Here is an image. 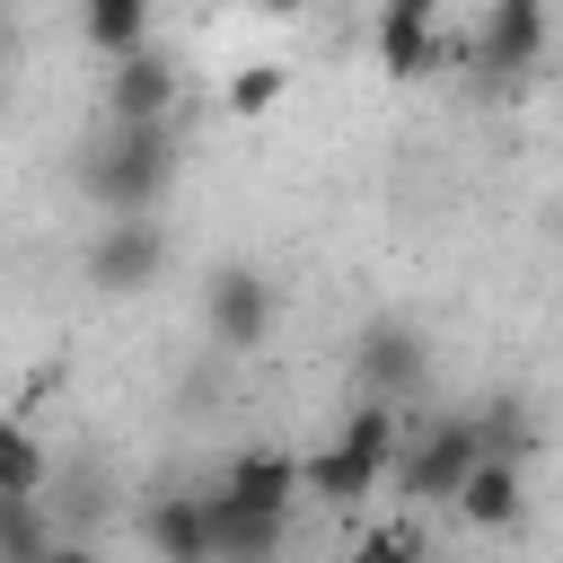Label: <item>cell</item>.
Segmentation results:
<instances>
[{
	"label": "cell",
	"mask_w": 563,
	"mask_h": 563,
	"mask_svg": "<svg viewBox=\"0 0 563 563\" xmlns=\"http://www.w3.org/2000/svg\"><path fill=\"white\" fill-rule=\"evenodd\" d=\"M352 378H361L369 396H422V378H431V334H422L413 317H369V325L352 334Z\"/></svg>",
	"instance_id": "cell-4"
},
{
	"label": "cell",
	"mask_w": 563,
	"mask_h": 563,
	"mask_svg": "<svg viewBox=\"0 0 563 563\" xmlns=\"http://www.w3.org/2000/svg\"><path fill=\"white\" fill-rule=\"evenodd\" d=\"M106 106H114V123H167V114H176V62H167L158 44H132V53H114Z\"/></svg>",
	"instance_id": "cell-5"
},
{
	"label": "cell",
	"mask_w": 563,
	"mask_h": 563,
	"mask_svg": "<svg viewBox=\"0 0 563 563\" xmlns=\"http://www.w3.org/2000/svg\"><path fill=\"white\" fill-rule=\"evenodd\" d=\"M0 493H44V449L26 422H0Z\"/></svg>",
	"instance_id": "cell-18"
},
{
	"label": "cell",
	"mask_w": 563,
	"mask_h": 563,
	"mask_svg": "<svg viewBox=\"0 0 563 563\" xmlns=\"http://www.w3.org/2000/svg\"><path fill=\"white\" fill-rule=\"evenodd\" d=\"M79 26L97 53H132V44H150V0H88Z\"/></svg>",
	"instance_id": "cell-14"
},
{
	"label": "cell",
	"mask_w": 563,
	"mask_h": 563,
	"mask_svg": "<svg viewBox=\"0 0 563 563\" xmlns=\"http://www.w3.org/2000/svg\"><path fill=\"white\" fill-rule=\"evenodd\" d=\"M167 273V229L150 211H114L97 238H88V290L97 299H132Z\"/></svg>",
	"instance_id": "cell-2"
},
{
	"label": "cell",
	"mask_w": 563,
	"mask_h": 563,
	"mask_svg": "<svg viewBox=\"0 0 563 563\" xmlns=\"http://www.w3.org/2000/svg\"><path fill=\"white\" fill-rule=\"evenodd\" d=\"M167 185H176V132L167 123H114L79 150V194L97 211H158Z\"/></svg>",
	"instance_id": "cell-1"
},
{
	"label": "cell",
	"mask_w": 563,
	"mask_h": 563,
	"mask_svg": "<svg viewBox=\"0 0 563 563\" xmlns=\"http://www.w3.org/2000/svg\"><path fill=\"white\" fill-rule=\"evenodd\" d=\"M484 457V440H475V422H431L413 449H405V493L413 501H449L457 484H466V466Z\"/></svg>",
	"instance_id": "cell-6"
},
{
	"label": "cell",
	"mask_w": 563,
	"mask_h": 563,
	"mask_svg": "<svg viewBox=\"0 0 563 563\" xmlns=\"http://www.w3.org/2000/svg\"><path fill=\"white\" fill-rule=\"evenodd\" d=\"M475 528H519V510H528V493H519V457H501V449H484L475 466H466V484L449 493Z\"/></svg>",
	"instance_id": "cell-9"
},
{
	"label": "cell",
	"mask_w": 563,
	"mask_h": 563,
	"mask_svg": "<svg viewBox=\"0 0 563 563\" xmlns=\"http://www.w3.org/2000/svg\"><path fill=\"white\" fill-rule=\"evenodd\" d=\"M282 97H290V70H282V62H246V70L229 79V114H238V123H255V114H273Z\"/></svg>",
	"instance_id": "cell-16"
},
{
	"label": "cell",
	"mask_w": 563,
	"mask_h": 563,
	"mask_svg": "<svg viewBox=\"0 0 563 563\" xmlns=\"http://www.w3.org/2000/svg\"><path fill=\"white\" fill-rule=\"evenodd\" d=\"M475 440H484V449H501V457H528V449H537L528 405H519V396H493V405L475 413Z\"/></svg>",
	"instance_id": "cell-17"
},
{
	"label": "cell",
	"mask_w": 563,
	"mask_h": 563,
	"mask_svg": "<svg viewBox=\"0 0 563 563\" xmlns=\"http://www.w3.org/2000/svg\"><path fill=\"white\" fill-rule=\"evenodd\" d=\"M9 53H18V18L0 9V62H9Z\"/></svg>",
	"instance_id": "cell-20"
},
{
	"label": "cell",
	"mask_w": 563,
	"mask_h": 563,
	"mask_svg": "<svg viewBox=\"0 0 563 563\" xmlns=\"http://www.w3.org/2000/svg\"><path fill=\"white\" fill-rule=\"evenodd\" d=\"M202 537H211V554L255 563V554H273V545H282V510H264V501H246V493L211 484V493H202Z\"/></svg>",
	"instance_id": "cell-7"
},
{
	"label": "cell",
	"mask_w": 563,
	"mask_h": 563,
	"mask_svg": "<svg viewBox=\"0 0 563 563\" xmlns=\"http://www.w3.org/2000/svg\"><path fill=\"white\" fill-rule=\"evenodd\" d=\"M0 554L26 563V554H53V528L35 510V493H0Z\"/></svg>",
	"instance_id": "cell-15"
},
{
	"label": "cell",
	"mask_w": 563,
	"mask_h": 563,
	"mask_svg": "<svg viewBox=\"0 0 563 563\" xmlns=\"http://www.w3.org/2000/svg\"><path fill=\"white\" fill-rule=\"evenodd\" d=\"M369 484H378V457H361L352 440H334V449L299 457V493H308V501H325V510H352Z\"/></svg>",
	"instance_id": "cell-11"
},
{
	"label": "cell",
	"mask_w": 563,
	"mask_h": 563,
	"mask_svg": "<svg viewBox=\"0 0 563 563\" xmlns=\"http://www.w3.org/2000/svg\"><path fill=\"white\" fill-rule=\"evenodd\" d=\"M431 26H440V0H378V62H387V79H422L431 70Z\"/></svg>",
	"instance_id": "cell-10"
},
{
	"label": "cell",
	"mask_w": 563,
	"mask_h": 563,
	"mask_svg": "<svg viewBox=\"0 0 563 563\" xmlns=\"http://www.w3.org/2000/svg\"><path fill=\"white\" fill-rule=\"evenodd\" d=\"M554 238H563V211H554Z\"/></svg>",
	"instance_id": "cell-21"
},
{
	"label": "cell",
	"mask_w": 563,
	"mask_h": 563,
	"mask_svg": "<svg viewBox=\"0 0 563 563\" xmlns=\"http://www.w3.org/2000/svg\"><path fill=\"white\" fill-rule=\"evenodd\" d=\"M273 317H282V290H273L255 264H220V273L202 282V334H211L220 352H255V343L273 334Z\"/></svg>",
	"instance_id": "cell-3"
},
{
	"label": "cell",
	"mask_w": 563,
	"mask_h": 563,
	"mask_svg": "<svg viewBox=\"0 0 563 563\" xmlns=\"http://www.w3.org/2000/svg\"><path fill=\"white\" fill-rule=\"evenodd\" d=\"M537 53H545V0H493L484 9V70L519 79Z\"/></svg>",
	"instance_id": "cell-8"
},
{
	"label": "cell",
	"mask_w": 563,
	"mask_h": 563,
	"mask_svg": "<svg viewBox=\"0 0 563 563\" xmlns=\"http://www.w3.org/2000/svg\"><path fill=\"white\" fill-rule=\"evenodd\" d=\"M220 484L246 493V501H264V510H290V493H299V457H290V449H246Z\"/></svg>",
	"instance_id": "cell-13"
},
{
	"label": "cell",
	"mask_w": 563,
	"mask_h": 563,
	"mask_svg": "<svg viewBox=\"0 0 563 563\" xmlns=\"http://www.w3.org/2000/svg\"><path fill=\"white\" fill-rule=\"evenodd\" d=\"M246 9H255V18H299L308 0H246Z\"/></svg>",
	"instance_id": "cell-19"
},
{
	"label": "cell",
	"mask_w": 563,
	"mask_h": 563,
	"mask_svg": "<svg viewBox=\"0 0 563 563\" xmlns=\"http://www.w3.org/2000/svg\"><path fill=\"white\" fill-rule=\"evenodd\" d=\"M141 545L167 554V563H202V554H211V537H202V493H158V501L141 510Z\"/></svg>",
	"instance_id": "cell-12"
}]
</instances>
